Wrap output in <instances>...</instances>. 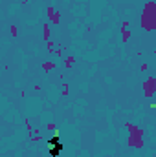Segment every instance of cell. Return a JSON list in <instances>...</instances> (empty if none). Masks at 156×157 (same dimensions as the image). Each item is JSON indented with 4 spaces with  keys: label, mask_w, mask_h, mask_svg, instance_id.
Wrapping results in <instances>:
<instances>
[{
    "label": "cell",
    "mask_w": 156,
    "mask_h": 157,
    "mask_svg": "<svg viewBox=\"0 0 156 157\" xmlns=\"http://www.w3.org/2000/svg\"><path fill=\"white\" fill-rule=\"evenodd\" d=\"M61 150H63V144L59 143V137H51V139L48 141V152H50V155L55 157Z\"/></svg>",
    "instance_id": "cell-1"
}]
</instances>
